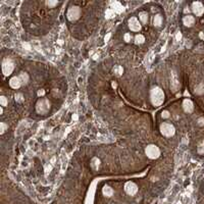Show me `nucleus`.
I'll list each match as a JSON object with an SVG mask.
<instances>
[{
	"label": "nucleus",
	"mask_w": 204,
	"mask_h": 204,
	"mask_svg": "<svg viewBox=\"0 0 204 204\" xmlns=\"http://www.w3.org/2000/svg\"><path fill=\"white\" fill-rule=\"evenodd\" d=\"M159 130H160V133L162 134L164 137L167 138H170L176 134V129H174V126L170 123H162L159 127Z\"/></svg>",
	"instance_id": "nucleus-3"
},
{
	"label": "nucleus",
	"mask_w": 204,
	"mask_h": 204,
	"mask_svg": "<svg viewBox=\"0 0 204 204\" xmlns=\"http://www.w3.org/2000/svg\"><path fill=\"white\" fill-rule=\"evenodd\" d=\"M150 101L153 106L158 107L164 101V92L158 86L152 87L150 91Z\"/></svg>",
	"instance_id": "nucleus-1"
},
{
	"label": "nucleus",
	"mask_w": 204,
	"mask_h": 204,
	"mask_svg": "<svg viewBox=\"0 0 204 204\" xmlns=\"http://www.w3.org/2000/svg\"><path fill=\"white\" fill-rule=\"evenodd\" d=\"M14 71V64L12 60L10 59H5L2 62V73L4 76H10L12 73V71Z\"/></svg>",
	"instance_id": "nucleus-7"
},
{
	"label": "nucleus",
	"mask_w": 204,
	"mask_h": 204,
	"mask_svg": "<svg viewBox=\"0 0 204 204\" xmlns=\"http://www.w3.org/2000/svg\"><path fill=\"white\" fill-rule=\"evenodd\" d=\"M0 104H1V107H6L8 105V99L4 95L0 97Z\"/></svg>",
	"instance_id": "nucleus-16"
},
{
	"label": "nucleus",
	"mask_w": 204,
	"mask_h": 204,
	"mask_svg": "<svg viewBox=\"0 0 204 204\" xmlns=\"http://www.w3.org/2000/svg\"><path fill=\"white\" fill-rule=\"evenodd\" d=\"M128 27L134 33H138L142 30V24H141L140 20L136 16H132V18H129V20H128Z\"/></svg>",
	"instance_id": "nucleus-6"
},
{
	"label": "nucleus",
	"mask_w": 204,
	"mask_h": 204,
	"mask_svg": "<svg viewBox=\"0 0 204 204\" xmlns=\"http://www.w3.org/2000/svg\"><path fill=\"white\" fill-rule=\"evenodd\" d=\"M192 11L196 16H201L204 13V6L201 2L195 1L192 3Z\"/></svg>",
	"instance_id": "nucleus-9"
},
{
	"label": "nucleus",
	"mask_w": 204,
	"mask_h": 204,
	"mask_svg": "<svg viewBox=\"0 0 204 204\" xmlns=\"http://www.w3.org/2000/svg\"><path fill=\"white\" fill-rule=\"evenodd\" d=\"M145 154L150 159H156L160 156V149L155 144H149L145 148Z\"/></svg>",
	"instance_id": "nucleus-4"
},
{
	"label": "nucleus",
	"mask_w": 204,
	"mask_h": 204,
	"mask_svg": "<svg viewBox=\"0 0 204 204\" xmlns=\"http://www.w3.org/2000/svg\"><path fill=\"white\" fill-rule=\"evenodd\" d=\"M199 36H200L201 39L204 40V33H200V34H199Z\"/></svg>",
	"instance_id": "nucleus-23"
},
{
	"label": "nucleus",
	"mask_w": 204,
	"mask_h": 204,
	"mask_svg": "<svg viewBox=\"0 0 204 204\" xmlns=\"http://www.w3.org/2000/svg\"><path fill=\"white\" fill-rule=\"evenodd\" d=\"M148 13H147L146 11H141L140 13H139V20H140V23L142 25H146L147 23H148Z\"/></svg>",
	"instance_id": "nucleus-13"
},
{
	"label": "nucleus",
	"mask_w": 204,
	"mask_h": 204,
	"mask_svg": "<svg viewBox=\"0 0 204 204\" xmlns=\"http://www.w3.org/2000/svg\"><path fill=\"white\" fill-rule=\"evenodd\" d=\"M134 42H135V44H137V45H140V44H143L145 42V37L144 35L142 34H137L135 36V38H134Z\"/></svg>",
	"instance_id": "nucleus-15"
},
{
	"label": "nucleus",
	"mask_w": 204,
	"mask_h": 204,
	"mask_svg": "<svg viewBox=\"0 0 204 204\" xmlns=\"http://www.w3.org/2000/svg\"><path fill=\"white\" fill-rule=\"evenodd\" d=\"M24 82H23L22 78L20 76H16V77H12L11 79L9 80V87L12 88L14 90L20 89V87L23 86Z\"/></svg>",
	"instance_id": "nucleus-8"
},
{
	"label": "nucleus",
	"mask_w": 204,
	"mask_h": 204,
	"mask_svg": "<svg viewBox=\"0 0 204 204\" xmlns=\"http://www.w3.org/2000/svg\"><path fill=\"white\" fill-rule=\"evenodd\" d=\"M124 40H125L126 42H130L132 40V35L131 33H126L125 35H124Z\"/></svg>",
	"instance_id": "nucleus-20"
},
{
	"label": "nucleus",
	"mask_w": 204,
	"mask_h": 204,
	"mask_svg": "<svg viewBox=\"0 0 204 204\" xmlns=\"http://www.w3.org/2000/svg\"><path fill=\"white\" fill-rule=\"evenodd\" d=\"M16 100L18 102H23L24 101V95H23L22 93H16Z\"/></svg>",
	"instance_id": "nucleus-18"
},
{
	"label": "nucleus",
	"mask_w": 204,
	"mask_h": 204,
	"mask_svg": "<svg viewBox=\"0 0 204 204\" xmlns=\"http://www.w3.org/2000/svg\"><path fill=\"white\" fill-rule=\"evenodd\" d=\"M44 94H45L44 90H40V91L38 92V95H39V96H44Z\"/></svg>",
	"instance_id": "nucleus-22"
},
{
	"label": "nucleus",
	"mask_w": 204,
	"mask_h": 204,
	"mask_svg": "<svg viewBox=\"0 0 204 204\" xmlns=\"http://www.w3.org/2000/svg\"><path fill=\"white\" fill-rule=\"evenodd\" d=\"M50 101L48 98H39V100L36 103V111L38 114H47L50 110Z\"/></svg>",
	"instance_id": "nucleus-2"
},
{
	"label": "nucleus",
	"mask_w": 204,
	"mask_h": 204,
	"mask_svg": "<svg viewBox=\"0 0 204 204\" xmlns=\"http://www.w3.org/2000/svg\"><path fill=\"white\" fill-rule=\"evenodd\" d=\"M18 76L22 78V80H23V82H24V84L27 83V82H29V75L27 73H20Z\"/></svg>",
	"instance_id": "nucleus-17"
},
{
	"label": "nucleus",
	"mask_w": 204,
	"mask_h": 204,
	"mask_svg": "<svg viewBox=\"0 0 204 204\" xmlns=\"http://www.w3.org/2000/svg\"><path fill=\"white\" fill-rule=\"evenodd\" d=\"M0 126H1V130H0V131H1V135H3V134L6 132V130H8V126L6 125L5 123H1L0 124Z\"/></svg>",
	"instance_id": "nucleus-19"
},
{
	"label": "nucleus",
	"mask_w": 204,
	"mask_h": 204,
	"mask_svg": "<svg viewBox=\"0 0 204 204\" xmlns=\"http://www.w3.org/2000/svg\"><path fill=\"white\" fill-rule=\"evenodd\" d=\"M183 108L187 113H192L194 110V104L190 99H185L183 102Z\"/></svg>",
	"instance_id": "nucleus-10"
},
{
	"label": "nucleus",
	"mask_w": 204,
	"mask_h": 204,
	"mask_svg": "<svg viewBox=\"0 0 204 204\" xmlns=\"http://www.w3.org/2000/svg\"><path fill=\"white\" fill-rule=\"evenodd\" d=\"M203 33H204V31H203Z\"/></svg>",
	"instance_id": "nucleus-24"
},
{
	"label": "nucleus",
	"mask_w": 204,
	"mask_h": 204,
	"mask_svg": "<svg viewBox=\"0 0 204 204\" xmlns=\"http://www.w3.org/2000/svg\"><path fill=\"white\" fill-rule=\"evenodd\" d=\"M195 18L193 16H190V14H188V16H185L184 18H183V24L185 25L186 27H188V28H190V27H192L193 25L195 24Z\"/></svg>",
	"instance_id": "nucleus-11"
},
{
	"label": "nucleus",
	"mask_w": 204,
	"mask_h": 204,
	"mask_svg": "<svg viewBox=\"0 0 204 204\" xmlns=\"http://www.w3.org/2000/svg\"><path fill=\"white\" fill-rule=\"evenodd\" d=\"M126 190H127V192L129 193V194H134L137 191V187L134 183L130 182V183H128L127 186H126Z\"/></svg>",
	"instance_id": "nucleus-14"
},
{
	"label": "nucleus",
	"mask_w": 204,
	"mask_h": 204,
	"mask_svg": "<svg viewBox=\"0 0 204 204\" xmlns=\"http://www.w3.org/2000/svg\"><path fill=\"white\" fill-rule=\"evenodd\" d=\"M161 116H162L163 119H167V117H169V112L167 110H164L162 112V115H161Z\"/></svg>",
	"instance_id": "nucleus-21"
},
{
	"label": "nucleus",
	"mask_w": 204,
	"mask_h": 204,
	"mask_svg": "<svg viewBox=\"0 0 204 204\" xmlns=\"http://www.w3.org/2000/svg\"><path fill=\"white\" fill-rule=\"evenodd\" d=\"M81 16V8L79 6H71L66 11V18L69 22H76Z\"/></svg>",
	"instance_id": "nucleus-5"
},
{
	"label": "nucleus",
	"mask_w": 204,
	"mask_h": 204,
	"mask_svg": "<svg viewBox=\"0 0 204 204\" xmlns=\"http://www.w3.org/2000/svg\"><path fill=\"white\" fill-rule=\"evenodd\" d=\"M162 23H163V18L161 14L158 13L153 18V25H154V27H156V28H159V27L162 26Z\"/></svg>",
	"instance_id": "nucleus-12"
}]
</instances>
